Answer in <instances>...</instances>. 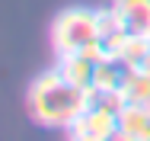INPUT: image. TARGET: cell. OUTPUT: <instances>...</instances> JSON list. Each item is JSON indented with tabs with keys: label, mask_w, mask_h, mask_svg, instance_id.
I'll use <instances>...</instances> for the list:
<instances>
[{
	"label": "cell",
	"mask_w": 150,
	"mask_h": 141,
	"mask_svg": "<svg viewBox=\"0 0 150 141\" xmlns=\"http://www.w3.org/2000/svg\"><path fill=\"white\" fill-rule=\"evenodd\" d=\"M121 77H125V64L112 61V58H102L96 64V74H93V90L96 93H109V90H118Z\"/></svg>",
	"instance_id": "52a82bcc"
},
{
	"label": "cell",
	"mask_w": 150,
	"mask_h": 141,
	"mask_svg": "<svg viewBox=\"0 0 150 141\" xmlns=\"http://www.w3.org/2000/svg\"><path fill=\"white\" fill-rule=\"evenodd\" d=\"M144 109H150V96H147V103H144Z\"/></svg>",
	"instance_id": "30bf717a"
},
{
	"label": "cell",
	"mask_w": 150,
	"mask_h": 141,
	"mask_svg": "<svg viewBox=\"0 0 150 141\" xmlns=\"http://www.w3.org/2000/svg\"><path fill=\"white\" fill-rule=\"evenodd\" d=\"M115 10L131 35L150 39V0H115Z\"/></svg>",
	"instance_id": "5b68a950"
},
{
	"label": "cell",
	"mask_w": 150,
	"mask_h": 141,
	"mask_svg": "<svg viewBox=\"0 0 150 141\" xmlns=\"http://www.w3.org/2000/svg\"><path fill=\"white\" fill-rule=\"evenodd\" d=\"M141 71H144V74H147V77H150V52H147V55H144V61H141Z\"/></svg>",
	"instance_id": "9c48e42d"
},
{
	"label": "cell",
	"mask_w": 150,
	"mask_h": 141,
	"mask_svg": "<svg viewBox=\"0 0 150 141\" xmlns=\"http://www.w3.org/2000/svg\"><path fill=\"white\" fill-rule=\"evenodd\" d=\"M96 23H99V39H109V35H115V32L125 29L115 3H112V6H99V10H96Z\"/></svg>",
	"instance_id": "ba28073f"
},
{
	"label": "cell",
	"mask_w": 150,
	"mask_h": 141,
	"mask_svg": "<svg viewBox=\"0 0 150 141\" xmlns=\"http://www.w3.org/2000/svg\"><path fill=\"white\" fill-rule=\"evenodd\" d=\"M93 42H99L96 10H90V6H67V10H61L54 16V23H51V48H54L58 58L83 52Z\"/></svg>",
	"instance_id": "7a4b0ae2"
},
{
	"label": "cell",
	"mask_w": 150,
	"mask_h": 141,
	"mask_svg": "<svg viewBox=\"0 0 150 141\" xmlns=\"http://www.w3.org/2000/svg\"><path fill=\"white\" fill-rule=\"evenodd\" d=\"M70 138L77 141H109L118 138V112L102 106V103H93L86 112H80L67 128H64Z\"/></svg>",
	"instance_id": "3957f363"
},
{
	"label": "cell",
	"mask_w": 150,
	"mask_h": 141,
	"mask_svg": "<svg viewBox=\"0 0 150 141\" xmlns=\"http://www.w3.org/2000/svg\"><path fill=\"white\" fill-rule=\"evenodd\" d=\"M118 138L121 141H150V109L128 103L118 112Z\"/></svg>",
	"instance_id": "277c9868"
},
{
	"label": "cell",
	"mask_w": 150,
	"mask_h": 141,
	"mask_svg": "<svg viewBox=\"0 0 150 141\" xmlns=\"http://www.w3.org/2000/svg\"><path fill=\"white\" fill-rule=\"evenodd\" d=\"M99 93L93 87L70 84L58 67L38 74L29 87V115L45 128H67L80 112H86Z\"/></svg>",
	"instance_id": "6da1fadb"
},
{
	"label": "cell",
	"mask_w": 150,
	"mask_h": 141,
	"mask_svg": "<svg viewBox=\"0 0 150 141\" xmlns=\"http://www.w3.org/2000/svg\"><path fill=\"white\" fill-rule=\"evenodd\" d=\"M96 64H99V61H93V58L83 55V52H74V55H61L58 58V71L70 80V84H77V87H93Z\"/></svg>",
	"instance_id": "8992f818"
}]
</instances>
